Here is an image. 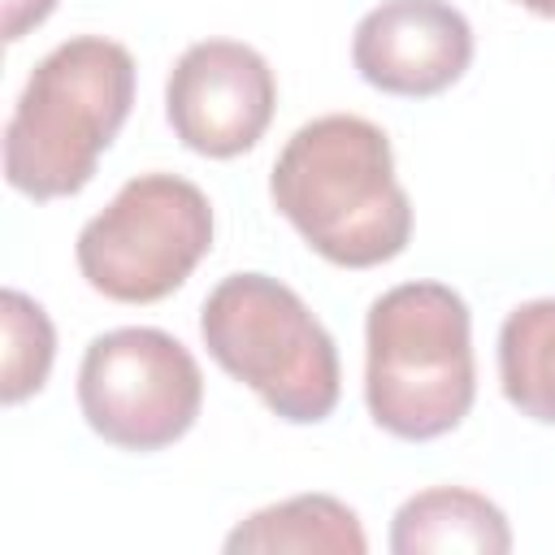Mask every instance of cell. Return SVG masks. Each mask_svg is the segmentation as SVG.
Here are the masks:
<instances>
[{"label":"cell","instance_id":"7a4b0ae2","mask_svg":"<svg viewBox=\"0 0 555 555\" xmlns=\"http://www.w3.org/2000/svg\"><path fill=\"white\" fill-rule=\"evenodd\" d=\"M134 104V56L104 35L56 43L4 126V178L30 199L78 195Z\"/></svg>","mask_w":555,"mask_h":555},{"label":"cell","instance_id":"277c9868","mask_svg":"<svg viewBox=\"0 0 555 555\" xmlns=\"http://www.w3.org/2000/svg\"><path fill=\"white\" fill-rule=\"evenodd\" d=\"M208 356L291 425H317L338 403V347L312 308L269 273L221 278L199 308Z\"/></svg>","mask_w":555,"mask_h":555},{"label":"cell","instance_id":"6da1fadb","mask_svg":"<svg viewBox=\"0 0 555 555\" xmlns=\"http://www.w3.org/2000/svg\"><path fill=\"white\" fill-rule=\"evenodd\" d=\"M269 195L299 238L343 269L386 264L412 238V199L395 178L390 139L356 113L299 126L273 160Z\"/></svg>","mask_w":555,"mask_h":555},{"label":"cell","instance_id":"30bf717a","mask_svg":"<svg viewBox=\"0 0 555 555\" xmlns=\"http://www.w3.org/2000/svg\"><path fill=\"white\" fill-rule=\"evenodd\" d=\"M225 551L230 555H312V551H330V555H364L369 538L360 516L338 503L334 494H295L282 499L273 507L251 512L247 520H238L225 533Z\"/></svg>","mask_w":555,"mask_h":555},{"label":"cell","instance_id":"5bb4252c","mask_svg":"<svg viewBox=\"0 0 555 555\" xmlns=\"http://www.w3.org/2000/svg\"><path fill=\"white\" fill-rule=\"evenodd\" d=\"M516 4H525V9L538 13V17H555V0H516Z\"/></svg>","mask_w":555,"mask_h":555},{"label":"cell","instance_id":"52a82bcc","mask_svg":"<svg viewBox=\"0 0 555 555\" xmlns=\"http://www.w3.org/2000/svg\"><path fill=\"white\" fill-rule=\"evenodd\" d=\"M278 108L269 61L238 39L191 43L165 82V113L173 134L212 160H230L260 143Z\"/></svg>","mask_w":555,"mask_h":555},{"label":"cell","instance_id":"3957f363","mask_svg":"<svg viewBox=\"0 0 555 555\" xmlns=\"http://www.w3.org/2000/svg\"><path fill=\"white\" fill-rule=\"evenodd\" d=\"M477 395L473 317L442 282H403L373 299L364 321L369 416L408 442L451 434Z\"/></svg>","mask_w":555,"mask_h":555},{"label":"cell","instance_id":"ba28073f","mask_svg":"<svg viewBox=\"0 0 555 555\" xmlns=\"http://www.w3.org/2000/svg\"><path fill=\"white\" fill-rule=\"evenodd\" d=\"M360 78L386 95H438L473 61V26L447 0H382L351 39Z\"/></svg>","mask_w":555,"mask_h":555},{"label":"cell","instance_id":"4fadbf2b","mask_svg":"<svg viewBox=\"0 0 555 555\" xmlns=\"http://www.w3.org/2000/svg\"><path fill=\"white\" fill-rule=\"evenodd\" d=\"M52 9H56V0H4V39L17 43L26 30L48 22Z\"/></svg>","mask_w":555,"mask_h":555},{"label":"cell","instance_id":"7c38bea8","mask_svg":"<svg viewBox=\"0 0 555 555\" xmlns=\"http://www.w3.org/2000/svg\"><path fill=\"white\" fill-rule=\"evenodd\" d=\"M0 325H4L0 399L13 408L22 399H30L35 390H43V382L52 373V356H56V330H52L48 312L13 286L0 295Z\"/></svg>","mask_w":555,"mask_h":555},{"label":"cell","instance_id":"5b68a950","mask_svg":"<svg viewBox=\"0 0 555 555\" xmlns=\"http://www.w3.org/2000/svg\"><path fill=\"white\" fill-rule=\"evenodd\" d=\"M208 247V195L178 173H139L78 230L74 256L87 286L104 299L156 304L195 273Z\"/></svg>","mask_w":555,"mask_h":555},{"label":"cell","instance_id":"9c48e42d","mask_svg":"<svg viewBox=\"0 0 555 555\" xmlns=\"http://www.w3.org/2000/svg\"><path fill=\"white\" fill-rule=\"evenodd\" d=\"M390 551L395 555H503L512 551V525L477 490L464 486H434L412 494L390 525Z\"/></svg>","mask_w":555,"mask_h":555},{"label":"cell","instance_id":"8fae6325","mask_svg":"<svg viewBox=\"0 0 555 555\" xmlns=\"http://www.w3.org/2000/svg\"><path fill=\"white\" fill-rule=\"evenodd\" d=\"M499 382L507 403L555 425V299H529L499 330Z\"/></svg>","mask_w":555,"mask_h":555},{"label":"cell","instance_id":"8992f818","mask_svg":"<svg viewBox=\"0 0 555 555\" xmlns=\"http://www.w3.org/2000/svg\"><path fill=\"white\" fill-rule=\"evenodd\" d=\"M204 403L195 356L165 330L121 325L82 351L78 408L87 425L121 451H160L178 442Z\"/></svg>","mask_w":555,"mask_h":555}]
</instances>
